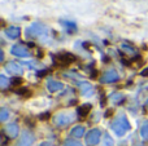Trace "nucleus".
<instances>
[{"label": "nucleus", "mask_w": 148, "mask_h": 146, "mask_svg": "<svg viewBox=\"0 0 148 146\" xmlns=\"http://www.w3.org/2000/svg\"><path fill=\"white\" fill-rule=\"evenodd\" d=\"M100 137H101V132L99 129H91L88 133L86 135V144L88 146H95L99 144Z\"/></svg>", "instance_id": "3"}, {"label": "nucleus", "mask_w": 148, "mask_h": 146, "mask_svg": "<svg viewBox=\"0 0 148 146\" xmlns=\"http://www.w3.org/2000/svg\"><path fill=\"white\" fill-rule=\"evenodd\" d=\"M8 116H9V113H8L7 109H1V111H0V120L5 122L8 119Z\"/></svg>", "instance_id": "21"}, {"label": "nucleus", "mask_w": 148, "mask_h": 146, "mask_svg": "<svg viewBox=\"0 0 148 146\" xmlns=\"http://www.w3.org/2000/svg\"><path fill=\"white\" fill-rule=\"evenodd\" d=\"M46 74H47V71H40L38 75H39V76H43V75H46Z\"/></svg>", "instance_id": "31"}, {"label": "nucleus", "mask_w": 148, "mask_h": 146, "mask_svg": "<svg viewBox=\"0 0 148 146\" xmlns=\"http://www.w3.org/2000/svg\"><path fill=\"white\" fill-rule=\"evenodd\" d=\"M91 109H92V106L90 105V103H83L82 106H79V107L77 109V114H78L81 118H86V116L90 114Z\"/></svg>", "instance_id": "13"}, {"label": "nucleus", "mask_w": 148, "mask_h": 146, "mask_svg": "<svg viewBox=\"0 0 148 146\" xmlns=\"http://www.w3.org/2000/svg\"><path fill=\"white\" fill-rule=\"evenodd\" d=\"M8 84H9V80H8V78L4 76V75H0V87L5 88Z\"/></svg>", "instance_id": "22"}, {"label": "nucleus", "mask_w": 148, "mask_h": 146, "mask_svg": "<svg viewBox=\"0 0 148 146\" xmlns=\"http://www.w3.org/2000/svg\"><path fill=\"white\" fill-rule=\"evenodd\" d=\"M130 128H131V126H130V123H129L127 118H126L125 115L118 116V118L112 123L113 132H114L117 136H120V137L123 136L127 131H130Z\"/></svg>", "instance_id": "2"}, {"label": "nucleus", "mask_w": 148, "mask_h": 146, "mask_svg": "<svg viewBox=\"0 0 148 146\" xmlns=\"http://www.w3.org/2000/svg\"><path fill=\"white\" fill-rule=\"evenodd\" d=\"M22 84V79L21 78H14L12 79V85H21Z\"/></svg>", "instance_id": "24"}, {"label": "nucleus", "mask_w": 148, "mask_h": 146, "mask_svg": "<svg viewBox=\"0 0 148 146\" xmlns=\"http://www.w3.org/2000/svg\"><path fill=\"white\" fill-rule=\"evenodd\" d=\"M49 116H51V114H49V113H46V114H42V115H40V119H42V120H47V119H48V118H49Z\"/></svg>", "instance_id": "26"}, {"label": "nucleus", "mask_w": 148, "mask_h": 146, "mask_svg": "<svg viewBox=\"0 0 148 146\" xmlns=\"http://www.w3.org/2000/svg\"><path fill=\"white\" fill-rule=\"evenodd\" d=\"M79 87H81V93L83 96H90L92 93V85L87 82L79 83Z\"/></svg>", "instance_id": "14"}, {"label": "nucleus", "mask_w": 148, "mask_h": 146, "mask_svg": "<svg viewBox=\"0 0 148 146\" xmlns=\"http://www.w3.org/2000/svg\"><path fill=\"white\" fill-rule=\"evenodd\" d=\"M64 88V84L60 82H56V80H48L47 82V89L51 93H55L57 91H61Z\"/></svg>", "instance_id": "11"}, {"label": "nucleus", "mask_w": 148, "mask_h": 146, "mask_svg": "<svg viewBox=\"0 0 148 146\" xmlns=\"http://www.w3.org/2000/svg\"><path fill=\"white\" fill-rule=\"evenodd\" d=\"M114 141L108 133H104V139H103V146H113Z\"/></svg>", "instance_id": "17"}, {"label": "nucleus", "mask_w": 148, "mask_h": 146, "mask_svg": "<svg viewBox=\"0 0 148 146\" xmlns=\"http://www.w3.org/2000/svg\"><path fill=\"white\" fill-rule=\"evenodd\" d=\"M4 59V53H3V51L0 52V61H3Z\"/></svg>", "instance_id": "30"}, {"label": "nucleus", "mask_w": 148, "mask_h": 146, "mask_svg": "<svg viewBox=\"0 0 148 146\" xmlns=\"http://www.w3.org/2000/svg\"><path fill=\"white\" fill-rule=\"evenodd\" d=\"M120 79V75L116 70H108V71L104 72V75L101 76L100 82L101 83H114Z\"/></svg>", "instance_id": "7"}, {"label": "nucleus", "mask_w": 148, "mask_h": 146, "mask_svg": "<svg viewBox=\"0 0 148 146\" xmlns=\"http://www.w3.org/2000/svg\"><path fill=\"white\" fill-rule=\"evenodd\" d=\"M5 70L10 74H14V75H21L22 74V67L17 64V62H8L5 65Z\"/></svg>", "instance_id": "8"}, {"label": "nucleus", "mask_w": 148, "mask_h": 146, "mask_svg": "<svg viewBox=\"0 0 148 146\" xmlns=\"http://www.w3.org/2000/svg\"><path fill=\"white\" fill-rule=\"evenodd\" d=\"M142 76H147V78H148V67H147V69H144L143 71H142Z\"/></svg>", "instance_id": "27"}, {"label": "nucleus", "mask_w": 148, "mask_h": 146, "mask_svg": "<svg viewBox=\"0 0 148 146\" xmlns=\"http://www.w3.org/2000/svg\"><path fill=\"white\" fill-rule=\"evenodd\" d=\"M10 53L16 57H21V58H26V57H30V52L25 48L21 44H17V45H13L12 49H10Z\"/></svg>", "instance_id": "6"}, {"label": "nucleus", "mask_w": 148, "mask_h": 146, "mask_svg": "<svg viewBox=\"0 0 148 146\" xmlns=\"http://www.w3.org/2000/svg\"><path fill=\"white\" fill-rule=\"evenodd\" d=\"M147 107H148V101H147Z\"/></svg>", "instance_id": "32"}, {"label": "nucleus", "mask_w": 148, "mask_h": 146, "mask_svg": "<svg viewBox=\"0 0 148 146\" xmlns=\"http://www.w3.org/2000/svg\"><path fill=\"white\" fill-rule=\"evenodd\" d=\"M122 48H123V49H126L127 52H134V48L129 47V44H126V43H123V44H122Z\"/></svg>", "instance_id": "25"}, {"label": "nucleus", "mask_w": 148, "mask_h": 146, "mask_svg": "<svg viewBox=\"0 0 148 146\" xmlns=\"http://www.w3.org/2000/svg\"><path fill=\"white\" fill-rule=\"evenodd\" d=\"M55 59H56V62L60 65H69L75 61L77 57L72 53H61V54H56Z\"/></svg>", "instance_id": "5"}, {"label": "nucleus", "mask_w": 148, "mask_h": 146, "mask_svg": "<svg viewBox=\"0 0 148 146\" xmlns=\"http://www.w3.org/2000/svg\"><path fill=\"white\" fill-rule=\"evenodd\" d=\"M140 136L144 140H148V122H144L143 126L140 128Z\"/></svg>", "instance_id": "18"}, {"label": "nucleus", "mask_w": 148, "mask_h": 146, "mask_svg": "<svg viewBox=\"0 0 148 146\" xmlns=\"http://www.w3.org/2000/svg\"><path fill=\"white\" fill-rule=\"evenodd\" d=\"M123 98H125V97H123L121 93H114V95L110 96V100H112L114 103H120L121 101H123Z\"/></svg>", "instance_id": "19"}, {"label": "nucleus", "mask_w": 148, "mask_h": 146, "mask_svg": "<svg viewBox=\"0 0 148 146\" xmlns=\"http://www.w3.org/2000/svg\"><path fill=\"white\" fill-rule=\"evenodd\" d=\"M39 146H52V144L51 142H48V141H46V142H42Z\"/></svg>", "instance_id": "28"}, {"label": "nucleus", "mask_w": 148, "mask_h": 146, "mask_svg": "<svg viewBox=\"0 0 148 146\" xmlns=\"http://www.w3.org/2000/svg\"><path fill=\"white\" fill-rule=\"evenodd\" d=\"M65 146H82V144L75 141V140H66L65 141Z\"/></svg>", "instance_id": "23"}, {"label": "nucleus", "mask_w": 148, "mask_h": 146, "mask_svg": "<svg viewBox=\"0 0 148 146\" xmlns=\"http://www.w3.org/2000/svg\"><path fill=\"white\" fill-rule=\"evenodd\" d=\"M16 93L20 96H23V97H29V96H30V91H29L27 88H21V89L16 91Z\"/></svg>", "instance_id": "20"}, {"label": "nucleus", "mask_w": 148, "mask_h": 146, "mask_svg": "<svg viewBox=\"0 0 148 146\" xmlns=\"http://www.w3.org/2000/svg\"><path fill=\"white\" fill-rule=\"evenodd\" d=\"M112 114H113V110H108L107 113H105V116H107V118H109V116L112 115Z\"/></svg>", "instance_id": "29"}, {"label": "nucleus", "mask_w": 148, "mask_h": 146, "mask_svg": "<svg viewBox=\"0 0 148 146\" xmlns=\"http://www.w3.org/2000/svg\"><path fill=\"white\" fill-rule=\"evenodd\" d=\"M73 115L69 113H60L59 115H56L55 118V123L57 124L59 127H64V126H68L69 123H72L73 120Z\"/></svg>", "instance_id": "4"}, {"label": "nucleus", "mask_w": 148, "mask_h": 146, "mask_svg": "<svg viewBox=\"0 0 148 146\" xmlns=\"http://www.w3.org/2000/svg\"><path fill=\"white\" fill-rule=\"evenodd\" d=\"M61 23L64 25V27L68 30V32H74L77 31V26L74 22H69V21H61Z\"/></svg>", "instance_id": "16"}, {"label": "nucleus", "mask_w": 148, "mask_h": 146, "mask_svg": "<svg viewBox=\"0 0 148 146\" xmlns=\"http://www.w3.org/2000/svg\"><path fill=\"white\" fill-rule=\"evenodd\" d=\"M70 133H72L73 137H77V139H78V137H82L84 135V128L82 126H77V127H74V128L72 129Z\"/></svg>", "instance_id": "15"}, {"label": "nucleus", "mask_w": 148, "mask_h": 146, "mask_svg": "<svg viewBox=\"0 0 148 146\" xmlns=\"http://www.w3.org/2000/svg\"><path fill=\"white\" fill-rule=\"evenodd\" d=\"M26 36L29 38H35L39 40H46L48 38V30L43 23H33L31 26H29L25 31Z\"/></svg>", "instance_id": "1"}, {"label": "nucleus", "mask_w": 148, "mask_h": 146, "mask_svg": "<svg viewBox=\"0 0 148 146\" xmlns=\"http://www.w3.org/2000/svg\"><path fill=\"white\" fill-rule=\"evenodd\" d=\"M4 32L9 39H17L21 35V28L17 27V26H10V27L5 28Z\"/></svg>", "instance_id": "9"}, {"label": "nucleus", "mask_w": 148, "mask_h": 146, "mask_svg": "<svg viewBox=\"0 0 148 146\" xmlns=\"http://www.w3.org/2000/svg\"><path fill=\"white\" fill-rule=\"evenodd\" d=\"M33 141H34V136H33V135L29 133V132H23L17 146H31Z\"/></svg>", "instance_id": "10"}, {"label": "nucleus", "mask_w": 148, "mask_h": 146, "mask_svg": "<svg viewBox=\"0 0 148 146\" xmlns=\"http://www.w3.org/2000/svg\"><path fill=\"white\" fill-rule=\"evenodd\" d=\"M5 132H7L8 137H10V139H14V137H17L18 132H20V128H18L17 124L12 123V124H9V126H7V128H5Z\"/></svg>", "instance_id": "12"}]
</instances>
